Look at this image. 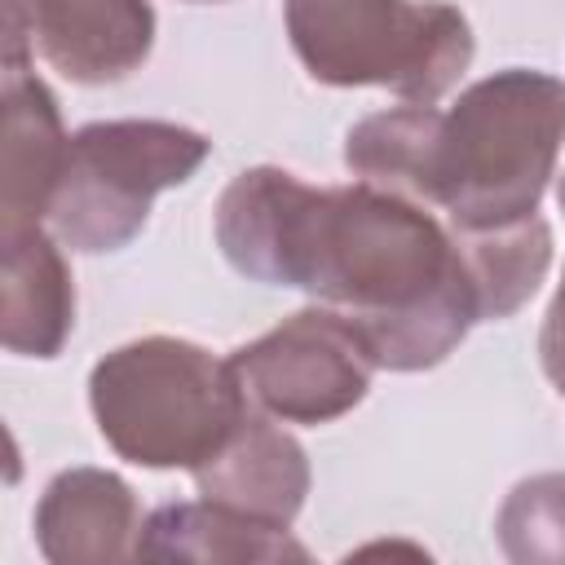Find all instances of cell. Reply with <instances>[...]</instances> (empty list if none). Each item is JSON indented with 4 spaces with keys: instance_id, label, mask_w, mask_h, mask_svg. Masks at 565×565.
<instances>
[{
    "instance_id": "obj_3",
    "label": "cell",
    "mask_w": 565,
    "mask_h": 565,
    "mask_svg": "<svg viewBox=\"0 0 565 565\" xmlns=\"http://www.w3.org/2000/svg\"><path fill=\"white\" fill-rule=\"evenodd\" d=\"M88 402L106 446L141 468H199L243 424L247 393L234 362L172 335H146L106 353L88 375Z\"/></svg>"
},
{
    "instance_id": "obj_1",
    "label": "cell",
    "mask_w": 565,
    "mask_h": 565,
    "mask_svg": "<svg viewBox=\"0 0 565 565\" xmlns=\"http://www.w3.org/2000/svg\"><path fill=\"white\" fill-rule=\"evenodd\" d=\"M216 243L238 274L344 313L388 371L437 366L481 322L459 234L371 181L305 185L282 168H247L216 203Z\"/></svg>"
},
{
    "instance_id": "obj_6",
    "label": "cell",
    "mask_w": 565,
    "mask_h": 565,
    "mask_svg": "<svg viewBox=\"0 0 565 565\" xmlns=\"http://www.w3.org/2000/svg\"><path fill=\"white\" fill-rule=\"evenodd\" d=\"M230 362L247 402L287 424L340 419L366 397L375 371L353 322L327 305L291 313L269 335L243 344Z\"/></svg>"
},
{
    "instance_id": "obj_7",
    "label": "cell",
    "mask_w": 565,
    "mask_h": 565,
    "mask_svg": "<svg viewBox=\"0 0 565 565\" xmlns=\"http://www.w3.org/2000/svg\"><path fill=\"white\" fill-rule=\"evenodd\" d=\"M22 9L44 62L75 84L124 79L154 44L150 0H22Z\"/></svg>"
},
{
    "instance_id": "obj_4",
    "label": "cell",
    "mask_w": 565,
    "mask_h": 565,
    "mask_svg": "<svg viewBox=\"0 0 565 565\" xmlns=\"http://www.w3.org/2000/svg\"><path fill=\"white\" fill-rule=\"evenodd\" d=\"M287 35L305 71L335 88L380 84L433 106L472 62V26L437 0H287Z\"/></svg>"
},
{
    "instance_id": "obj_13",
    "label": "cell",
    "mask_w": 565,
    "mask_h": 565,
    "mask_svg": "<svg viewBox=\"0 0 565 565\" xmlns=\"http://www.w3.org/2000/svg\"><path fill=\"white\" fill-rule=\"evenodd\" d=\"M455 234H459L463 260L472 269L477 296H481V322H494V318L516 313L534 296V287L543 282V274H547L552 230L539 216L516 221V225H503V230H481V234L455 230Z\"/></svg>"
},
{
    "instance_id": "obj_12",
    "label": "cell",
    "mask_w": 565,
    "mask_h": 565,
    "mask_svg": "<svg viewBox=\"0 0 565 565\" xmlns=\"http://www.w3.org/2000/svg\"><path fill=\"white\" fill-rule=\"evenodd\" d=\"M137 556L146 561H309V552L287 534V525H269L207 499L159 508L141 525Z\"/></svg>"
},
{
    "instance_id": "obj_16",
    "label": "cell",
    "mask_w": 565,
    "mask_h": 565,
    "mask_svg": "<svg viewBox=\"0 0 565 565\" xmlns=\"http://www.w3.org/2000/svg\"><path fill=\"white\" fill-rule=\"evenodd\" d=\"M561 393H565V384H561Z\"/></svg>"
},
{
    "instance_id": "obj_2",
    "label": "cell",
    "mask_w": 565,
    "mask_h": 565,
    "mask_svg": "<svg viewBox=\"0 0 565 565\" xmlns=\"http://www.w3.org/2000/svg\"><path fill=\"white\" fill-rule=\"evenodd\" d=\"M565 141V84L508 66L450 110L397 106L344 137V163L371 185L437 203L455 230L481 234L530 221Z\"/></svg>"
},
{
    "instance_id": "obj_8",
    "label": "cell",
    "mask_w": 565,
    "mask_h": 565,
    "mask_svg": "<svg viewBox=\"0 0 565 565\" xmlns=\"http://www.w3.org/2000/svg\"><path fill=\"white\" fill-rule=\"evenodd\" d=\"M194 486L207 503L234 508L269 525H291L309 494V463L291 433L247 411L230 441L194 468Z\"/></svg>"
},
{
    "instance_id": "obj_9",
    "label": "cell",
    "mask_w": 565,
    "mask_h": 565,
    "mask_svg": "<svg viewBox=\"0 0 565 565\" xmlns=\"http://www.w3.org/2000/svg\"><path fill=\"white\" fill-rule=\"evenodd\" d=\"M35 539L40 552L57 565H102L137 556V499L115 472L71 468L49 481L35 508Z\"/></svg>"
},
{
    "instance_id": "obj_11",
    "label": "cell",
    "mask_w": 565,
    "mask_h": 565,
    "mask_svg": "<svg viewBox=\"0 0 565 565\" xmlns=\"http://www.w3.org/2000/svg\"><path fill=\"white\" fill-rule=\"evenodd\" d=\"M0 340L22 358H53L75 322V291L57 243L40 225L4 230V287Z\"/></svg>"
},
{
    "instance_id": "obj_10",
    "label": "cell",
    "mask_w": 565,
    "mask_h": 565,
    "mask_svg": "<svg viewBox=\"0 0 565 565\" xmlns=\"http://www.w3.org/2000/svg\"><path fill=\"white\" fill-rule=\"evenodd\" d=\"M66 150L71 137L62 132L57 102L44 88V79L31 75L22 62H4V230L40 225V216H49Z\"/></svg>"
},
{
    "instance_id": "obj_14",
    "label": "cell",
    "mask_w": 565,
    "mask_h": 565,
    "mask_svg": "<svg viewBox=\"0 0 565 565\" xmlns=\"http://www.w3.org/2000/svg\"><path fill=\"white\" fill-rule=\"evenodd\" d=\"M494 530L512 561H565V472L521 481Z\"/></svg>"
},
{
    "instance_id": "obj_15",
    "label": "cell",
    "mask_w": 565,
    "mask_h": 565,
    "mask_svg": "<svg viewBox=\"0 0 565 565\" xmlns=\"http://www.w3.org/2000/svg\"><path fill=\"white\" fill-rule=\"evenodd\" d=\"M561 212H565V177H561ZM539 353H543V371L552 375V384H565V278L547 305V318H543V335H539Z\"/></svg>"
},
{
    "instance_id": "obj_5",
    "label": "cell",
    "mask_w": 565,
    "mask_h": 565,
    "mask_svg": "<svg viewBox=\"0 0 565 565\" xmlns=\"http://www.w3.org/2000/svg\"><path fill=\"white\" fill-rule=\"evenodd\" d=\"M207 159L194 128L163 119H110L71 137L62 181L49 203V225L71 252L128 247L159 190L181 185Z\"/></svg>"
}]
</instances>
